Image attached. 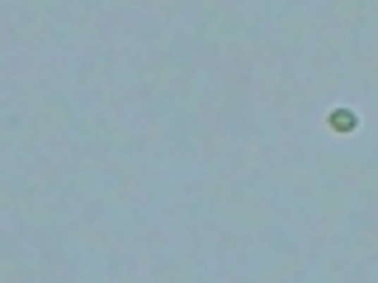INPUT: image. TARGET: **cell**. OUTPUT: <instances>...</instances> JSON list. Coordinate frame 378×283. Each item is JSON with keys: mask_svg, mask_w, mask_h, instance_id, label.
I'll return each instance as SVG.
<instances>
[{"mask_svg": "<svg viewBox=\"0 0 378 283\" xmlns=\"http://www.w3.org/2000/svg\"><path fill=\"white\" fill-rule=\"evenodd\" d=\"M327 127H331V132H355V127H360V118H355L350 109H331V113H327Z\"/></svg>", "mask_w": 378, "mask_h": 283, "instance_id": "obj_1", "label": "cell"}]
</instances>
